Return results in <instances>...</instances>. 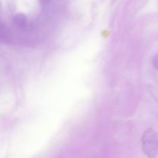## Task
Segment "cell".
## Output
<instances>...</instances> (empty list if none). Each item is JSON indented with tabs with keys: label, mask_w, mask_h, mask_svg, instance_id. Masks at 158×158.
<instances>
[{
	"label": "cell",
	"mask_w": 158,
	"mask_h": 158,
	"mask_svg": "<svg viewBox=\"0 0 158 158\" xmlns=\"http://www.w3.org/2000/svg\"><path fill=\"white\" fill-rule=\"evenodd\" d=\"M40 3H41L42 6H48V4L51 2V0H40Z\"/></svg>",
	"instance_id": "cell-4"
},
{
	"label": "cell",
	"mask_w": 158,
	"mask_h": 158,
	"mask_svg": "<svg viewBox=\"0 0 158 158\" xmlns=\"http://www.w3.org/2000/svg\"><path fill=\"white\" fill-rule=\"evenodd\" d=\"M13 21L16 23V25H17L19 27H26L27 23V17L23 13H17V14L15 15L14 17H13Z\"/></svg>",
	"instance_id": "cell-2"
},
{
	"label": "cell",
	"mask_w": 158,
	"mask_h": 158,
	"mask_svg": "<svg viewBox=\"0 0 158 158\" xmlns=\"http://www.w3.org/2000/svg\"><path fill=\"white\" fill-rule=\"evenodd\" d=\"M142 149L148 157L153 158L158 154V133L153 129H148L142 136Z\"/></svg>",
	"instance_id": "cell-1"
},
{
	"label": "cell",
	"mask_w": 158,
	"mask_h": 158,
	"mask_svg": "<svg viewBox=\"0 0 158 158\" xmlns=\"http://www.w3.org/2000/svg\"><path fill=\"white\" fill-rule=\"evenodd\" d=\"M153 66H154V68H156V69L158 70V54L157 55L155 56L154 58H153Z\"/></svg>",
	"instance_id": "cell-3"
}]
</instances>
